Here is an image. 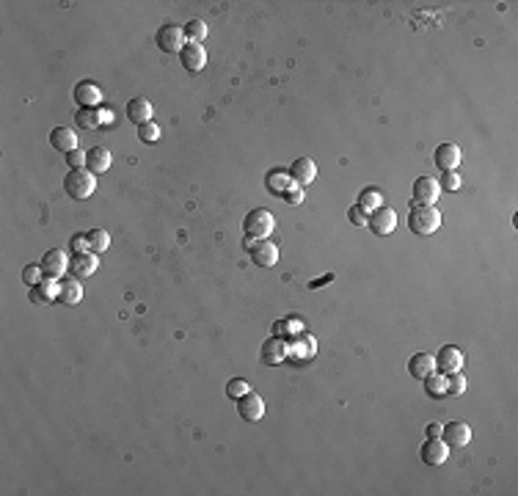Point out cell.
<instances>
[{
	"label": "cell",
	"instance_id": "38",
	"mask_svg": "<svg viewBox=\"0 0 518 496\" xmlns=\"http://www.w3.org/2000/svg\"><path fill=\"white\" fill-rule=\"evenodd\" d=\"M69 248H72L75 254H86V251H91L88 235H86V238H83V235H75V238H72V243H69Z\"/></svg>",
	"mask_w": 518,
	"mask_h": 496
},
{
	"label": "cell",
	"instance_id": "37",
	"mask_svg": "<svg viewBox=\"0 0 518 496\" xmlns=\"http://www.w3.org/2000/svg\"><path fill=\"white\" fill-rule=\"evenodd\" d=\"M347 221H350L353 227H367V213L358 210V207H350V210H347Z\"/></svg>",
	"mask_w": 518,
	"mask_h": 496
},
{
	"label": "cell",
	"instance_id": "36",
	"mask_svg": "<svg viewBox=\"0 0 518 496\" xmlns=\"http://www.w3.org/2000/svg\"><path fill=\"white\" fill-rule=\"evenodd\" d=\"M66 163H69V169H86V155L80 149H72L66 155Z\"/></svg>",
	"mask_w": 518,
	"mask_h": 496
},
{
	"label": "cell",
	"instance_id": "22",
	"mask_svg": "<svg viewBox=\"0 0 518 496\" xmlns=\"http://www.w3.org/2000/svg\"><path fill=\"white\" fill-rule=\"evenodd\" d=\"M50 144H52L58 152L69 155L72 149H77V135H75L72 127H55V130L50 133Z\"/></svg>",
	"mask_w": 518,
	"mask_h": 496
},
{
	"label": "cell",
	"instance_id": "7",
	"mask_svg": "<svg viewBox=\"0 0 518 496\" xmlns=\"http://www.w3.org/2000/svg\"><path fill=\"white\" fill-rule=\"evenodd\" d=\"M238 403V414H240V419L243 422H259L262 417H265V403H262V397L259 394H254V392H246L243 397H238L235 400Z\"/></svg>",
	"mask_w": 518,
	"mask_h": 496
},
{
	"label": "cell",
	"instance_id": "31",
	"mask_svg": "<svg viewBox=\"0 0 518 496\" xmlns=\"http://www.w3.org/2000/svg\"><path fill=\"white\" fill-rule=\"evenodd\" d=\"M138 138H141L144 144H157V141H160V127H157L155 122H146V124L138 127Z\"/></svg>",
	"mask_w": 518,
	"mask_h": 496
},
{
	"label": "cell",
	"instance_id": "13",
	"mask_svg": "<svg viewBox=\"0 0 518 496\" xmlns=\"http://www.w3.org/2000/svg\"><path fill=\"white\" fill-rule=\"evenodd\" d=\"M463 350L461 347H455V345H447V347H441L439 350V356H436V367L444 372V375H452V372H461V367H463Z\"/></svg>",
	"mask_w": 518,
	"mask_h": 496
},
{
	"label": "cell",
	"instance_id": "19",
	"mask_svg": "<svg viewBox=\"0 0 518 496\" xmlns=\"http://www.w3.org/2000/svg\"><path fill=\"white\" fill-rule=\"evenodd\" d=\"M439 367H436V356L433 353H414L411 361H408V372L419 381H425L428 375H433Z\"/></svg>",
	"mask_w": 518,
	"mask_h": 496
},
{
	"label": "cell",
	"instance_id": "34",
	"mask_svg": "<svg viewBox=\"0 0 518 496\" xmlns=\"http://www.w3.org/2000/svg\"><path fill=\"white\" fill-rule=\"evenodd\" d=\"M246 392H251V389H249V383H246L243 378H232V381L227 383V394H229L232 400H238V397H243Z\"/></svg>",
	"mask_w": 518,
	"mask_h": 496
},
{
	"label": "cell",
	"instance_id": "9",
	"mask_svg": "<svg viewBox=\"0 0 518 496\" xmlns=\"http://www.w3.org/2000/svg\"><path fill=\"white\" fill-rule=\"evenodd\" d=\"M180 61H182V66H185V72H202L204 66H207V50L202 47V44H196V41H188L185 47H182V53H180Z\"/></svg>",
	"mask_w": 518,
	"mask_h": 496
},
{
	"label": "cell",
	"instance_id": "21",
	"mask_svg": "<svg viewBox=\"0 0 518 496\" xmlns=\"http://www.w3.org/2000/svg\"><path fill=\"white\" fill-rule=\"evenodd\" d=\"M58 301L66 303V306L80 303V301H83V284H80V278H75V276H64V278H61Z\"/></svg>",
	"mask_w": 518,
	"mask_h": 496
},
{
	"label": "cell",
	"instance_id": "17",
	"mask_svg": "<svg viewBox=\"0 0 518 496\" xmlns=\"http://www.w3.org/2000/svg\"><path fill=\"white\" fill-rule=\"evenodd\" d=\"M152 113H155V108H152V102L146 97H133L127 102V119L133 124H138V127L146 124V122H152Z\"/></svg>",
	"mask_w": 518,
	"mask_h": 496
},
{
	"label": "cell",
	"instance_id": "28",
	"mask_svg": "<svg viewBox=\"0 0 518 496\" xmlns=\"http://www.w3.org/2000/svg\"><path fill=\"white\" fill-rule=\"evenodd\" d=\"M75 122H77L83 130H97V127L102 124L99 111H94V108H80V111H77V116H75Z\"/></svg>",
	"mask_w": 518,
	"mask_h": 496
},
{
	"label": "cell",
	"instance_id": "24",
	"mask_svg": "<svg viewBox=\"0 0 518 496\" xmlns=\"http://www.w3.org/2000/svg\"><path fill=\"white\" fill-rule=\"evenodd\" d=\"M75 99L80 102V108H94L99 99H102V91H99V86L97 83H77L75 86Z\"/></svg>",
	"mask_w": 518,
	"mask_h": 496
},
{
	"label": "cell",
	"instance_id": "12",
	"mask_svg": "<svg viewBox=\"0 0 518 496\" xmlns=\"http://www.w3.org/2000/svg\"><path fill=\"white\" fill-rule=\"evenodd\" d=\"M97 267H99V259L94 251L72 254V259H69V276H75V278H88V276H94Z\"/></svg>",
	"mask_w": 518,
	"mask_h": 496
},
{
	"label": "cell",
	"instance_id": "15",
	"mask_svg": "<svg viewBox=\"0 0 518 496\" xmlns=\"http://www.w3.org/2000/svg\"><path fill=\"white\" fill-rule=\"evenodd\" d=\"M447 458H450V447L441 441V439H428L425 441V447H422V464L425 466H441V464H447Z\"/></svg>",
	"mask_w": 518,
	"mask_h": 496
},
{
	"label": "cell",
	"instance_id": "20",
	"mask_svg": "<svg viewBox=\"0 0 518 496\" xmlns=\"http://www.w3.org/2000/svg\"><path fill=\"white\" fill-rule=\"evenodd\" d=\"M111 152L105 149V146H91L88 152H86V169L91 171V174H105L108 169H111Z\"/></svg>",
	"mask_w": 518,
	"mask_h": 496
},
{
	"label": "cell",
	"instance_id": "18",
	"mask_svg": "<svg viewBox=\"0 0 518 496\" xmlns=\"http://www.w3.org/2000/svg\"><path fill=\"white\" fill-rule=\"evenodd\" d=\"M249 251H251V259L257 262L259 267H273L278 262V246L270 243V240H254V246Z\"/></svg>",
	"mask_w": 518,
	"mask_h": 496
},
{
	"label": "cell",
	"instance_id": "25",
	"mask_svg": "<svg viewBox=\"0 0 518 496\" xmlns=\"http://www.w3.org/2000/svg\"><path fill=\"white\" fill-rule=\"evenodd\" d=\"M356 207L364 210V213L370 216V213H375L378 207H383V193H381L378 188H364L361 196H358V204H356Z\"/></svg>",
	"mask_w": 518,
	"mask_h": 496
},
{
	"label": "cell",
	"instance_id": "29",
	"mask_svg": "<svg viewBox=\"0 0 518 496\" xmlns=\"http://www.w3.org/2000/svg\"><path fill=\"white\" fill-rule=\"evenodd\" d=\"M88 243H91V251L94 254H105L108 246H111V235L105 229H91L88 232Z\"/></svg>",
	"mask_w": 518,
	"mask_h": 496
},
{
	"label": "cell",
	"instance_id": "30",
	"mask_svg": "<svg viewBox=\"0 0 518 496\" xmlns=\"http://www.w3.org/2000/svg\"><path fill=\"white\" fill-rule=\"evenodd\" d=\"M267 188H270L273 193H281V196H284V193L292 188V182H289V177L281 171V174H270V177H267Z\"/></svg>",
	"mask_w": 518,
	"mask_h": 496
},
{
	"label": "cell",
	"instance_id": "26",
	"mask_svg": "<svg viewBox=\"0 0 518 496\" xmlns=\"http://www.w3.org/2000/svg\"><path fill=\"white\" fill-rule=\"evenodd\" d=\"M425 392H428V397H433V400L444 397V394H447V375H439V372L428 375V378H425Z\"/></svg>",
	"mask_w": 518,
	"mask_h": 496
},
{
	"label": "cell",
	"instance_id": "40",
	"mask_svg": "<svg viewBox=\"0 0 518 496\" xmlns=\"http://www.w3.org/2000/svg\"><path fill=\"white\" fill-rule=\"evenodd\" d=\"M441 430H444L441 422H430L428 425V439H441Z\"/></svg>",
	"mask_w": 518,
	"mask_h": 496
},
{
	"label": "cell",
	"instance_id": "33",
	"mask_svg": "<svg viewBox=\"0 0 518 496\" xmlns=\"http://www.w3.org/2000/svg\"><path fill=\"white\" fill-rule=\"evenodd\" d=\"M466 392V378L461 372L447 375V394H463Z\"/></svg>",
	"mask_w": 518,
	"mask_h": 496
},
{
	"label": "cell",
	"instance_id": "3",
	"mask_svg": "<svg viewBox=\"0 0 518 496\" xmlns=\"http://www.w3.org/2000/svg\"><path fill=\"white\" fill-rule=\"evenodd\" d=\"M243 229H246V238H251V240H267L270 232L276 229V218H273L270 210L257 207V210H251V213L246 216Z\"/></svg>",
	"mask_w": 518,
	"mask_h": 496
},
{
	"label": "cell",
	"instance_id": "35",
	"mask_svg": "<svg viewBox=\"0 0 518 496\" xmlns=\"http://www.w3.org/2000/svg\"><path fill=\"white\" fill-rule=\"evenodd\" d=\"M439 188H441V191H458V188H461L458 171H444L441 180H439Z\"/></svg>",
	"mask_w": 518,
	"mask_h": 496
},
{
	"label": "cell",
	"instance_id": "14",
	"mask_svg": "<svg viewBox=\"0 0 518 496\" xmlns=\"http://www.w3.org/2000/svg\"><path fill=\"white\" fill-rule=\"evenodd\" d=\"M439 193H441V188H439V180H433V177H419L414 182V202L416 204H436Z\"/></svg>",
	"mask_w": 518,
	"mask_h": 496
},
{
	"label": "cell",
	"instance_id": "39",
	"mask_svg": "<svg viewBox=\"0 0 518 496\" xmlns=\"http://www.w3.org/2000/svg\"><path fill=\"white\" fill-rule=\"evenodd\" d=\"M284 196H287V202H289V204H300V202H303V188L292 185V188H289Z\"/></svg>",
	"mask_w": 518,
	"mask_h": 496
},
{
	"label": "cell",
	"instance_id": "5",
	"mask_svg": "<svg viewBox=\"0 0 518 496\" xmlns=\"http://www.w3.org/2000/svg\"><path fill=\"white\" fill-rule=\"evenodd\" d=\"M367 227H370V232L386 238V235H392L397 229V213L392 207H378L375 213L367 216Z\"/></svg>",
	"mask_w": 518,
	"mask_h": 496
},
{
	"label": "cell",
	"instance_id": "4",
	"mask_svg": "<svg viewBox=\"0 0 518 496\" xmlns=\"http://www.w3.org/2000/svg\"><path fill=\"white\" fill-rule=\"evenodd\" d=\"M155 44H157V50H163V53H182V47L188 44V41H185V28H180V25H174V22L160 25V28H157V36H155Z\"/></svg>",
	"mask_w": 518,
	"mask_h": 496
},
{
	"label": "cell",
	"instance_id": "32",
	"mask_svg": "<svg viewBox=\"0 0 518 496\" xmlns=\"http://www.w3.org/2000/svg\"><path fill=\"white\" fill-rule=\"evenodd\" d=\"M41 278H44L41 265H25V270H22V281H25L28 287H39Z\"/></svg>",
	"mask_w": 518,
	"mask_h": 496
},
{
	"label": "cell",
	"instance_id": "41",
	"mask_svg": "<svg viewBox=\"0 0 518 496\" xmlns=\"http://www.w3.org/2000/svg\"><path fill=\"white\" fill-rule=\"evenodd\" d=\"M99 119H102V124H113V111H111V108H102V111H99Z\"/></svg>",
	"mask_w": 518,
	"mask_h": 496
},
{
	"label": "cell",
	"instance_id": "10",
	"mask_svg": "<svg viewBox=\"0 0 518 496\" xmlns=\"http://www.w3.org/2000/svg\"><path fill=\"white\" fill-rule=\"evenodd\" d=\"M461 158H463V152H461L458 144H441V146H436V152H433V163H436L441 171H458Z\"/></svg>",
	"mask_w": 518,
	"mask_h": 496
},
{
	"label": "cell",
	"instance_id": "11",
	"mask_svg": "<svg viewBox=\"0 0 518 496\" xmlns=\"http://www.w3.org/2000/svg\"><path fill=\"white\" fill-rule=\"evenodd\" d=\"M314 177H317V166H314L311 158H298V160H292V166H289V180H292V185L306 188V185L314 182Z\"/></svg>",
	"mask_w": 518,
	"mask_h": 496
},
{
	"label": "cell",
	"instance_id": "6",
	"mask_svg": "<svg viewBox=\"0 0 518 496\" xmlns=\"http://www.w3.org/2000/svg\"><path fill=\"white\" fill-rule=\"evenodd\" d=\"M41 270H44L47 278H58V281H61V278L69 273V256H66V251H64V248L47 251L44 259H41Z\"/></svg>",
	"mask_w": 518,
	"mask_h": 496
},
{
	"label": "cell",
	"instance_id": "1",
	"mask_svg": "<svg viewBox=\"0 0 518 496\" xmlns=\"http://www.w3.org/2000/svg\"><path fill=\"white\" fill-rule=\"evenodd\" d=\"M441 227V213L433 204H411V216H408V229L414 235H433Z\"/></svg>",
	"mask_w": 518,
	"mask_h": 496
},
{
	"label": "cell",
	"instance_id": "8",
	"mask_svg": "<svg viewBox=\"0 0 518 496\" xmlns=\"http://www.w3.org/2000/svg\"><path fill=\"white\" fill-rule=\"evenodd\" d=\"M441 441L447 444V447H469V441H472V428L466 425V422H461V419H455V422H450V425H444V430H441Z\"/></svg>",
	"mask_w": 518,
	"mask_h": 496
},
{
	"label": "cell",
	"instance_id": "2",
	"mask_svg": "<svg viewBox=\"0 0 518 496\" xmlns=\"http://www.w3.org/2000/svg\"><path fill=\"white\" fill-rule=\"evenodd\" d=\"M97 188V174H91L88 169H69V174L64 177V191L75 199V202H83L94 193Z\"/></svg>",
	"mask_w": 518,
	"mask_h": 496
},
{
	"label": "cell",
	"instance_id": "23",
	"mask_svg": "<svg viewBox=\"0 0 518 496\" xmlns=\"http://www.w3.org/2000/svg\"><path fill=\"white\" fill-rule=\"evenodd\" d=\"M58 292H61V281L58 278H41V284L39 287H33V292H30V301H36V303H47V301H55L58 298Z\"/></svg>",
	"mask_w": 518,
	"mask_h": 496
},
{
	"label": "cell",
	"instance_id": "27",
	"mask_svg": "<svg viewBox=\"0 0 518 496\" xmlns=\"http://www.w3.org/2000/svg\"><path fill=\"white\" fill-rule=\"evenodd\" d=\"M204 39H207V22H204V19H191V22L185 25V41L202 44Z\"/></svg>",
	"mask_w": 518,
	"mask_h": 496
},
{
	"label": "cell",
	"instance_id": "16",
	"mask_svg": "<svg viewBox=\"0 0 518 496\" xmlns=\"http://www.w3.org/2000/svg\"><path fill=\"white\" fill-rule=\"evenodd\" d=\"M259 359H262L265 364H270V367L281 364V361L287 359V342H284V339H278V336L265 339V342H262V347H259Z\"/></svg>",
	"mask_w": 518,
	"mask_h": 496
}]
</instances>
